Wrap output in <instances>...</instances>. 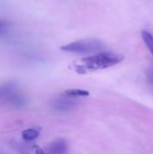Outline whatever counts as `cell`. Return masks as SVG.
<instances>
[{
  "label": "cell",
  "instance_id": "52a82bcc",
  "mask_svg": "<svg viewBox=\"0 0 153 154\" xmlns=\"http://www.w3.org/2000/svg\"><path fill=\"white\" fill-rule=\"evenodd\" d=\"M40 135V132L34 128H29L24 130L22 133V138L23 140L26 141V142H31L33 141L35 139H37Z\"/></svg>",
  "mask_w": 153,
  "mask_h": 154
},
{
  "label": "cell",
  "instance_id": "277c9868",
  "mask_svg": "<svg viewBox=\"0 0 153 154\" xmlns=\"http://www.w3.org/2000/svg\"><path fill=\"white\" fill-rule=\"evenodd\" d=\"M3 105H5L11 108L20 109L27 105V98L22 92L19 91V89H17L4 102Z\"/></svg>",
  "mask_w": 153,
  "mask_h": 154
},
{
  "label": "cell",
  "instance_id": "8992f818",
  "mask_svg": "<svg viewBox=\"0 0 153 154\" xmlns=\"http://www.w3.org/2000/svg\"><path fill=\"white\" fill-rule=\"evenodd\" d=\"M47 152L52 154L66 153L68 152V143L63 139H58L49 145Z\"/></svg>",
  "mask_w": 153,
  "mask_h": 154
},
{
  "label": "cell",
  "instance_id": "7a4b0ae2",
  "mask_svg": "<svg viewBox=\"0 0 153 154\" xmlns=\"http://www.w3.org/2000/svg\"><path fill=\"white\" fill-rule=\"evenodd\" d=\"M105 48V44L98 39H86L70 42L61 47V50L67 52L76 54L96 53Z\"/></svg>",
  "mask_w": 153,
  "mask_h": 154
},
{
  "label": "cell",
  "instance_id": "8fae6325",
  "mask_svg": "<svg viewBox=\"0 0 153 154\" xmlns=\"http://www.w3.org/2000/svg\"><path fill=\"white\" fill-rule=\"evenodd\" d=\"M147 77L149 80L153 84V67H151L147 69Z\"/></svg>",
  "mask_w": 153,
  "mask_h": 154
},
{
  "label": "cell",
  "instance_id": "ba28073f",
  "mask_svg": "<svg viewBox=\"0 0 153 154\" xmlns=\"http://www.w3.org/2000/svg\"><path fill=\"white\" fill-rule=\"evenodd\" d=\"M64 94L69 96V97H74V98H77V97H86L89 96V92L88 91H86V90H83V89H77V88L69 89V90L65 91Z\"/></svg>",
  "mask_w": 153,
  "mask_h": 154
},
{
  "label": "cell",
  "instance_id": "9c48e42d",
  "mask_svg": "<svg viewBox=\"0 0 153 154\" xmlns=\"http://www.w3.org/2000/svg\"><path fill=\"white\" fill-rule=\"evenodd\" d=\"M142 40L145 42L146 46L148 47V49L150 50V51L153 55V36L148 31H142Z\"/></svg>",
  "mask_w": 153,
  "mask_h": 154
},
{
  "label": "cell",
  "instance_id": "30bf717a",
  "mask_svg": "<svg viewBox=\"0 0 153 154\" xmlns=\"http://www.w3.org/2000/svg\"><path fill=\"white\" fill-rule=\"evenodd\" d=\"M10 25H11V23H10L9 22H7V21H5V20L0 19V34L4 33L5 31L6 30V28L9 27Z\"/></svg>",
  "mask_w": 153,
  "mask_h": 154
},
{
  "label": "cell",
  "instance_id": "5b68a950",
  "mask_svg": "<svg viewBox=\"0 0 153 154\" xmlns=\"http://www.w3.org/2000/svg\"><path fill=\"white\" fill-rule=\"evenodd\" d=\"M18 89V85L14 81H6L0 84V103L4 102Z\"/></svg>",
  "mask_w": 153,
  "mask_h": 154
},
{
  "label": "cell",
  "instance_id": "3957f363",
  "mask_svg": "<svg viewBox=\"0 0 153 154\" xmlns=\"http://www.w3.org/2000/svg\"><path fill=\"white\" fill-rule=\"evenodd\" d=\"M77 103L78 102L75 100L74 97H69L64 94L63 96L55 98L51 102V107L56 111L65 112L73 109L77 106Z\"/></svg>",
  "mask_w": 153,
  "mask_h": 154
},
{
  "label": "cell",
  "instance_id": "6da1fadb",
  "mask_svg": "<svg viewBox=\"0 0 153 154\" xmlns=\"http://www.w3.org/2000/svg\"><path fill=\"white\" fill-rule=\"evenodd\" d=\"M124 57L119 53L115 52H101L96 53L82 60V65L77 66L78 73H85L87 71L99 70L110 68L120 63Z\"/></svg>",
  "mask_w": 153,
  "mask_h": 154
}]
</instances>
